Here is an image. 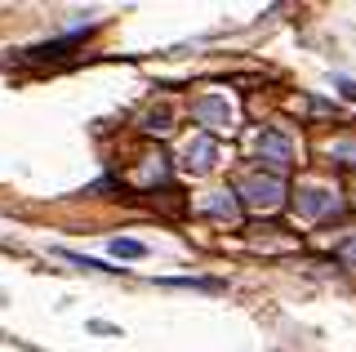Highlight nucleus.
Segmentation results:
<instances>
[{
    "label": "nucleus",
    "instance_id": "obj_2",
    "mask_svg": "<svg viewBox=\"0 0 356 352\" xmlns=\"http://www.w3.org/2000/svg\"><path fill=\"white\" fill-rule=\"evenodd\" d=\"M294 205H298V214L321 218V214H339L343 210V196L330 192V188H298L294 192Z\"/></svg>",
    "mask_w": 356,
    "mask_h": 352
},
{
    "label": "nucleus",
    "instance_id": "obj_1",
    "mask_svg": "<svg viewBox=\"0 0 356 352\" xmlns=\"http://www.w3.org/2000/svg\"><path fill=\"white\" fill-rule=\"evenodd\" d=\"M236 196H245L254 210L272 214L276 205L285 201V183H281V174H250V179H245L241 188H236Z\"/></svg>",
    "mask_w": 356,
    "mask_h": 352
},
{
    "label": "nucleus",
    "instance_id": "obj_4",
    "mask_svg": "<svg viewBox=\"0 0 356 352\" xmlns=\"http://www.w3.org/2000/svg\"><path fill=\"white\" fill-rule=\"evenodd\" d=\"M259 152L272 161V170H285V165L294 161V143H289L281 129H263V134H259Z\"/></svg>",
    "mask_w": 356,
    "mask_h": 352
},
{
    "label": "nucleus",
    "instance_id": "obj_8",
    "mask_svg": "<svg viewBox=\"0 0 356 352\" xmlns=\"http://www.w3.org/2000/svg\"><path fill=\"white\" fill-rule=\"evenodd\" d=\"M111 255H116V259H143L147 250H143L138 241H129V237H116V241H111Z\"/></svg>",
    "mask_w": 356,
    "mask_h": 352
},
{
    "label": "nucleus",
    "instance_id": "obj_3",
    "mask_svg": "<svg viewBox=\"0 0 356 352\" xmlns=\"http://www.w3.org/2000/svg\"><path fill=\"white\" fill-rule=\"evenodd\" d=\"M192 116L200 120V125H209V129H227L232 125V107H227V98H218V94L196 98V103H192Z\"/></svg>",
    "mask_w": 356,
    "mask_h": 352
},
{
    "label": "nucleus",
    "instance_id": "obj_7",
    "mask_svg": "<svg viewBox=\"0 0 356 352\" xmlns=\"http://www.w3.org/2000/svg\"><path fill=\"white\" fill-rule=\"evenodd\" d=\"M72 45H81V31H72V36H63V40H54V45H36V49H27V58H63V49H72Z\"/></svg>",
    "mask_w": 356,
    "mask_h": 352
},
{
    "label": "nucleus",
    "instance_id": "obj_5",
    "mask_svg": "<svg viewBox=\"0 0 356 352\" xmlns=\"http://www.w3.org/2000/svg\"><path fill=\"white\" fill-rule=\"evenodd\" d=\"M214 161H218V143H214V138H196V143H187V165H196V170H209Z\"/></svg>",
    "mask_w": 356,
    "mask_h": 352
},
{
    "label": "nucleus",
    "instance_id": "obj_9",
    "mask_svg": "<svg viewBox=\"0 0 356 352\" xmlns=\"http://www.w3.org/2000/svg\"><path fill=\"white\" fill-rule=\"evenodd\" d=\"M330 157H339L343 165H356V143H334V147H330Z\"/></svg>",
    "mask_w": 356,
    "mask_h": 352
},
{
    "label": "nucleus",
    "instance_id": "obj_10",
    "mask_svg": "<svg viewBox=\"0 0 356 352\" xmlns=\"http://www.w3.org/2000/svg\"><path fill=\"white\" fill-rule=\"evenodd\" d=\"M147 129H161V134H165V129H170V116H165V112H152L147 116Z\"/></svg>",
    "mask_w": 356,
    "mask_h": 352
},
{
    "label": "nucleus",
    "instance_id": "obj_6",
    "mask_svg": "<svg viewBox=\"0 0 356 352\" xmlns=\"http://www.w3.org/2000/svg\"><path fill=\"white\" fill-rule=\"evenodd\" d=\"M214 218H227V223H236L241 218V201H236V192H214V201L205 205Z\"/></svg>",
    "mask_w": 356,
    "mask_h": 352
}]
</instances>
